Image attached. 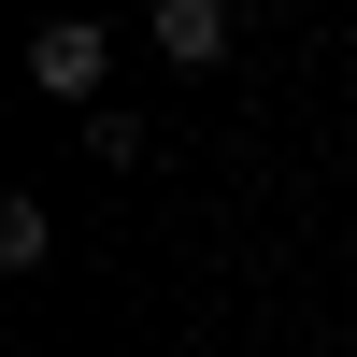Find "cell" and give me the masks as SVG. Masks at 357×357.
I'll return each instance as SVG.
<instances>
[{
	"instance_id": "6da1fadb",
	"label": "cell",
	"mask_w": 357,
	"mask_h": 357,
	"mask_svg": "<svg viewBox=\"0 0 357 357\" xmlns=\"http://www.w3.org/2000/svg\"><path fill=\"white\" fill-rule=\"evenodd\" d=\"M100 72H114V29H100V15L29 29V86H43V100H100Z\"/></svg>"
},
{
	"instance_id": "3957f363",
	"label": "cell",
	"mask_w": 357,
	"mask_h": 357,
	"mask_svg": "<svg viewBox=\"0 0 357 357\" xmlns=\"http://www.w3.org/2000/svg\"><path fill=\"white\" fill-rule=\"evenodd\" d=\"M43 257H57V215L43 200H0V272H43Z\"/></svg>"
},
{
	"instance_id": "7a4b0ae2",
	"label": "cell",
	"mask_w": 357,
	"mask_h": 357,
	"mask_svg": "<svg viewBox=\"0 0 357 357\" xmlns=\"http://www.w3.org/2000/svg\"><path fill=\"white\" fill-rule=\"evenodd\" d=\"M143 43L172 57V72H200V57H229V0H158V29Z\"/></svg>"
}]
</instances>
